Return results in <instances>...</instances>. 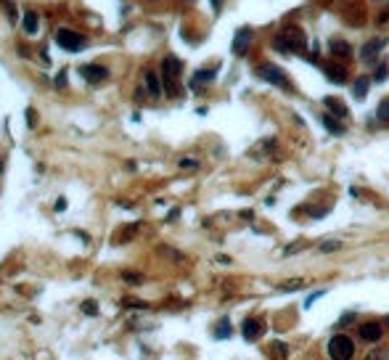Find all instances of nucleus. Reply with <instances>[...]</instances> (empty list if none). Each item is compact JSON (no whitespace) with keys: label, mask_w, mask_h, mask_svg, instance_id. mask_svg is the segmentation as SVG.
Returning <instances> with one entry per match:
<instances>
[{"label":"nucleus","mask_w":389,"mask_h":360,"mask_svg":"<svg viewBox=\"0 0 389 360\" xmlns=\"http://www.w3.org/2000/svg\"><path fill=\"white\" fill-rule=\"evenodd\" d=\"M180 167H183V170H196V167H199V162H196V159H191V156H183V159H180Z\"/></svg>","instance_id":"obj_26"},{"label":"nucleus","mask_w":389,"mask_h":360,"mask_svg":"<svg viewBox=\"0 0 389 360\" xmlns=\"http://www.w3.org/2000/svg\"><path fill=\"white\" fill-rule=\"evenodd\" d=\"M302 286H305V278H291V281H284L278 289H281V291H299Z\"/></svg>","instance_id":"obj_20"},{"label":"nucleus","mask_w":389,"mask_h":360,"mask_svg":"<svg viewBox=\"0 0 389 360\" xmlns=\"http://www.w3.org/2000/svg\"><path fill=\"white\" fill-rule=\"evenodd\" d=\"M323 106L329 109V114H334L336 119H347V117H350V109L341 103L339 98H334V96H326V98H323Z\"/></svg>","instance_id":"obj_14"},{"label":"nucleus","mask_w":389,"mask_h":360,"mask_svg":"<svg viewBox=\"0 0 389 360\" xmlns=\"http://www.w3.org/2000/svg\"><path fill=\"white\" fill-rule=\"evenodd\" d=\"M320 124H323V128L329 130L331 135H341V133H344V124H339L334 114H323V117H320Z\"/></svg>","instance_id":"obj_17"},{"label":"nucleus","mask_w":389,"mask_h":360,"mask_svg":"<svg viewBox=\"0 0 389 360\" xmlns=\"http://www.w3.org/2000/svg\"><path fill=\"white\" fill-rule=\"evenodd\" d=\"M80 74L85 77L90 85H101L106 77H109V69L101 67V64H82V67H80Z\"/></svg>","instance_id":"obj_8"},{"label":"nucleus","mask_w":389,"mask_h":360,"mask_svg":"<svg viewBox=\"0 0 389 360\" xmlns=\"http://www.w3.org/2000/svg\"><path fill=\"white\" fill-rule=\"evenodd\" d=\"M329 357L331 360H352L355 357V342L347 334H334L329 339Z\"/></svg>","instance_id":"obj_4"},{"label":"nucleus","mask_w":389,"mask_h":360,"mask_svg":"<svg viewBox=\"0 0 389 360\" xmlns=\"http://www.w3.org/2000/svg\"><path fill=\"white\" fill-rule=\"evenodd\" d=\"M53 40H56L58 48H64V51H69V53H80V51L88 48V37L80 35V32H74V29H67V27H58L56 35H53Z\"/></svg>","instance_id":"obj_2"},{"label":"nucleus","mask_w":389,"mask_h":360,"mask_svg":"<svg viewBox=\"0 0 389 360\" xmlns=\"http://www.w3.org/2000/svg\"><path fill=\"white\" fill-rule=\"evenodd\" d=\"M56 85H58V88H64V85H67V72H61V74L56 77Z\"/></svg>","instance_id":"obj_30"},{"label":"nucleus","mask_w":389,"mask_h":360,"mask_svg":"<svg viewBox=\"0 0 389 360\" xmlns=\"http://www.w3.org/2000/svg\"><path fill=\"white\" fill-rule=\"evenodd\" d=\"M329 51H331V56L347 58V56L352 53V45H350L347 40H341V37H331V40H329Z\"/></svg>","instance_id":"obj_15"},{"label":"nucleus","mask_w":389,"mask_h":360,"mask_svg":"<svg viewBox=\"0 0 389 360\" xmlns=\"http://www.w3.org/2000/svg\"><path fill=\"white\" fill-rule=\"evenodd\" d=\"M21 27H24V32H27V35H37V29H40L37 11H27L24 16H21Z\"/></svg>","instance_id":"obj_16"},{"label":"nucleus","mask_w":389,"mask_h":360,"mask_svg":"<svg viewBox=\"0 0 389 360\" xmlns=\"http://www.w3.org/2000/svg\"><path fill=\"white\" fill-rule=\"evenodd\" d=\"M386 77H389V64H379L376 72H373V80H376V82H384Z\"/></svg>","instance_id":"obj_24"},{"label":"nucleus","mask_w":389,"mask_h":360,"mask_svg":"<svg viewBox=\"0 0 389 360\" xmlns=\"http://www.w3.org/2000/svg\"><path fill=\"white\" fill-rule=\"evenodd\" d=\"M376 117H379V122H389V98H384V101L379 103Z\"/></svg>","instance_id":"obj_22"},{"label":"nucleus","mask_w":389,"mask_h":360,"mask_svg":"<svg viewBox=\"0 0 389 360\" xmlns=\"http://www.w3.org/2000/svg\"><path fill=\"white\" fill-rule=\"evenodd\" d=\"M230 336V321L228 318H223L220 321V326L214 328V339H228Z\"/></svg>","instance_id":"obj_21"},{"label":"nucleus","mask_w":389,"mask_h":360,"mask_svg":"<svg viewBox=\"0 0 389 360\" xmlns=\"http://www.w3.org/2000/svg\"><path fill=\"white\" fill-rule=\"evenodd\" d=\"M217 77V67H209V69H196L193 77H191V88L193 90H201L204 85H209L212 80Z\"/></svg>","instance_id":"obj_12"},{"label":"nucleus","mask_w":389,"mask_h":360,"mask_svg":"<svg viewBox=\"0 0 389 360\" xmlns=\"http://www.w3.org/2000/svg\"><path fill=\"white\" fill-rule=\"evenodd\" d=\"M183 72V61L178 56H164L162 58V85L167 96H175L178 88H175V77Z\"/></svg>","instance_id":"obj_3"},{"label":"nucleus","mask_w":389,"mask_h":360,"mask_svg":"<svg viewBox=\"0 0 389 360\" xmlns=\"http://www.w3.org/2000/svg\"><path fill=\"white\" fill-rule=\"evenodd\" d=\"M323 294H326L323 289H320V291H315V294H310V297H307V305H305V307H310V305H313V302L318 300V297H323Z\"/></svg>","instance_id":"obj_28"},{"label":"nucleus","mask_w":389,"mask_h":360,"mask_svg":"<svg viewBox=\"0 0 389 360\" xmlns=\"http://www.w3.org/2000/svg\"><path fill=\"white\" fill-rule=\"evenodd\" d=\"M365 360H389V350H371Z\"/></svg>","instance_id":"obj_25"},{"label":"nucleus","mask_w":389,"mask_h":360,"mask_svg":"<svg viewBox=\"0 0 389 360\" xmlns=\"http://www.w3.org/2000/svg\"><path fill=\"white\" fill-rule=\"evenodd\" d=\"M389 22V8H384L381 13H379V19H376V24H386Z\"/></svg>","instance_id":"obj_27"},{"label":"nucleus","mask_w":389,"mask_h":360,"mask_svg":"<svg viewBox=\"0 0 389 360\" xmlns=\"http://www.w3.org/2000/svg\"><path fill=\"white\" fill-rule=\"evenodd\" d=\"M143 80H146V90L151 93L154 98H159V96H162V90H164V85H162V74H157L154 69H146Z\"/></svg>","instance_id":"obj_13"},{"label":"nucleus","mask_w":389,"mask_h":360,"mask_svg":"<svg viewBox=\"0 0 389 360\" xmlns=\"http://www.w3.org/2000/svg\"><path fill=\"white\" fill-rule=\"evenodd\" d=\"M273 48L281 53H305L307 51V35L297 24H286L281 32L273 37Z\"/></svg>","instance_id":"obj_1"},{"label":"nucleus","mask_w":389,"mask_h":360,"mask_svg":"<svg viewBox=\"0 0 389 360\" xmlns=\"http://www.w3.org/2000/svg\"><path fill=\"white\" fill-rule=\"evenodd\" d=\"M254 74L260 77V80H265V82H270V85H275V88H284V90H291V82H289V77H286V72H284L281 67H275V64H260V67L254 69Z\"/></svg>","instance_id":"obj_5"},{"label":"nucleus","mask_w":389,"mask_h":360,"mask_svg":"<svg viewBox=\"0 0 389 360\" xmlns=\"http://www.w3.org/2000/svg\"><path fill=\"white\" fill-rule=\"evenodd\" d=\"M249 43H252V27H241L239 32H236V37H233V53L246 56Z\"/></svg>","instance_id":"obj_11"},{"label":"nucleus","mask_w":389,"mask_h":360,"mask_svg":"<svg viewBox=\"0 0 389 360\" xmlns=\"http://www.w3.org/2000/svg\"><path fill=\"white\" fill-rule=\"evenodd\" d=\"M223 3H225V0H212V8H214V11H220V8H223Z\"/></svg>","instance_id":"obj_32"},{"label":"nucleus","mask_w":389,"mask_h":360,"mask_svg":"<svg viewBox=\"0 0 389 360\" xmlns=\"http://www.w3.org/2000/svg\"><path fill=\"white\" fill-rule=\"evenodd\" d=\"M323 74L329 77V82H334V85H344L347 82V67L336 64V61H323Z\"/></svg>","instance_id":"obj_7"},{"label":"nucleus","mask_w":389,"mask_h":360,"mask_svg":"<svg viewBox=\"0 0 389 360\" xmlns=\"http://www.w3.org/2000/svg\"><path fill=\"white\" fill-rule=\"evenodd\" d=\"M386 48V37H371L363 48H360V61H365V64H373V61L379 58V53Z\"/></svg>","instance_id":"obj_6"},{"label":"nucleus","mask_w":389,"mask_h":360,"mask_svg":"<svg viewBox=\"0 0 389 360\" xmlns=\"http://www.w3.org/2000/svg\"><path fill=\"white\" fill-rule=\"evenodd\" d=\"M85 312H88V315H93V312H96V305H93V302H85Z\"/></svg>","instance_id":"obj_31"},{"label":"nucleus","mask_w":389,"mask_h":360,"mask_svg":"<svg viewBox=\"0 0 389 360\" xmlns=\"http://www.w3.org/2000/svg\"><path fill=\"white\" fill-rule=\"evenodd\" d=\"M381 336H384V328H381V323H376V321H368V323H363V326H360V339H363V342H368V344H376V342H381Z\"/></svg>","instance_id":"obj_9"},{"label":"nucleus","mask_w":389,"mask_h":360,"mask_svg":"<svg viewBox=\"0 0 389 360\" xmlns=\"http://www.w3.org/2000/svg\"><path fill=\"white\" fill-rule=\"evenodd\" d=\"M339 249H341V241H336V239H331V241H320V244H318V252H323V255L339 252Z\"/></svg>","instance_id":"obj_19"},{"label":"nucleus","mask_w":389,"mask_h":360,"mask_svg":"<svg viewBox=\"0 0 389 360\" xmlns=\"http://www.w3.org/2000/svg\"><path fill=\"white\" fill-rule=\"evenodd\" d=\"M270 350H273V355H275L278 360H286V357H289V347H286V344H281V342H275Z\"/></svg>","instance_id":"obj_23"},{"label":"nucleus","mask_w":389,"mask_h":360,"mask_svg":"<svg viewBox=\"0 0 389 360\" xmlns=\"http://www.w3.org/2000/svg\"><path fill=\"white\" fill-rule=\"evenodd\" d=\"M6 11L11 13L8 19H11V22H16V8H13V3H6Z\"/></svg>","instance_id":"obj_29"},{"label":"nucleus","mask_w":389,"mask_h":360,"mask_svg":"<svg viewBox=\"0 0 389 360\" xmlns=\"http://www.w3.org/2000/svg\"><path fill=\"white\" fill-rule=\"evenodd\" d=\"M262 331H265V326H262L260 318H246L244 326H241V334H244L246 342H257L262 336Z\"/></svg>","instance_id":"obj_10"},{"label":"nucleus","mask_w":389,"mask_h":360,"mask_svg":"<svg viewBox=\"0 0 389 360\" xmlns=\"http://www.w3.org/2000/svg\"><path fill=\"white\" fill-rule=\"evenodd\" d=\"M368 88H371L368 77H357V80H355V85H352L355 98H365V96H368Z\"/></svg>","instance_id":"obj_18"}]
</instances>
